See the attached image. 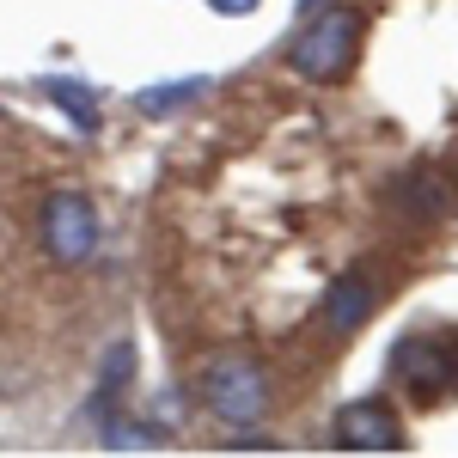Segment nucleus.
I'll return each instance as SVG.
<instances>
[{"label":"nucleus","mask_w":458,"mask_h":458,"mask_svg":"<svg viewBox=\"0 0 458 458\" xmlns=\"http://www.w3.org/2000/svg\"><path fill=\"white\" fill-rule=\"evenodd\" d=\"M129 373H135V349L116 343V349L105 354V386H129Z\"/></svg>","instance_id":"nucleus-9"},{"label":"nucleus","mask_w":458,"mask_h":458,"mask_svg":"<svg viewBox=\"0 0 458 458\" xmlns=\"http://www.w3.org/2000/svg\"><path fill=\"white\" fill-rule=\"evenodd\" d=\"M43 92L55 98V110H68L80 129H98V105H92V92L80 80H43Z\"/></svg>","instance_id":"nucleus-8"},{"label":"nucleus","mask_w":458,"mask_h":458,"mask_svg":"<svg viewBox=\"0 0 458 458\" xmlns=\"http://www.w3.org/2000/svg\"><path fill=\"white\" fill-rule=\"evenodd\" d=\"M391 367L410 379L416 391H446L453 386V354L440 349V343H428V336H410V343H397V354H391Z\"/></svg>","instance_id":"nucleus-5"},{"label":"nucleus","mask_w":458,"mask_h":458,"mask_svg":"<svg viewBox=\"0 0 458 458\" xmlns=\"http://www.w3.org/2000/svg\"><path fill=\"white\" fill-rule=\"evenodd\" d=\"M202 403L226 428H250V422L269 416L276 391H269V373L250 354H214L208 367H202Z\"/></svg>","instance_id":"nucleus-1"},{"label":"nucleus","mask_w":458,"mask_h":458,"mask_svg":"<svg viewBox=\"0 0 458 458\" xmlns=\"http://www.w3.org/2000/svg\"><path fill=\"white\" fill-rule=\"evenodd\" d=\"M336 446L343 453H403V428L379 397H360L336 416Z\"/></svg>","instance_id":"nucleus-4"},{"label":"nucleus","mask_w":458,"mask_h":458,"mask_svg":"<svg viewBox=\"0 0 458 458\" xmlns=\"http://www.w3.org/2000/svg\"><path fill=\"white\" fill-rule=\"evenodd\" d=\"M43 245L55 263H86L92 250H98V208L80 196V190H55L49 202H43Z\"/></svg>","instance_id":"nucleus-3"},{"label":"nucleus","mask_w":458,"mask_h":458,"mask_svg":"<svg viewBox=\"0 0 458 458\" xmlns=\"http://www.w3.org/2000/svg\"><path fill=\"white\" fill-rule=\"evenodd\" d=\"M354 37H360V19L354 13H324L318 25H306V37L293 43V68L318 80V86H330V80H343L354 62Z\"/></svg>","instance_id":"nucleus-2"},{"label":"nucleus","mask_w":458,"mask_h":458,"mask_svg":"<svg viewBox=\"0 0 458 458\" xmlns=\"http://www.w3.org/2000/svg\"><path fill=\"white\" fill-rule=\"evenodd\" d=\"M373 306H379L373 282H367V276H343V282L324 293V324H330V336H349V330H360V324L373 318Z\"/></svg>","instance_id":"nucleus-6"},{"label":"nucleus","mask_w":458,"mask_h":458,"mask_svg":"<svg viewBox=\"0 0 458 458\" xmlns=\"http://www.w3.org/2000/svg\"><path fill=\"white\" fill-rule=\"evenodd\" d=\"M105 446H116V453H135V446H153V440H147L141 428H116V434H110Z\"/></svg>","instance_id":"nucleus-10"},{"label":"nucleus","mask_w":458,"mask_h":458,"mask_svg":"<svg viewBox=\"0 0 458 458\" xmlns=\"http://www.w3.org/2000/svg\"><path fill=\"white\" fill-rule=\"evenodd\" d=\"M220 19H245V13H257V0H208Z\"/></svg>","instance_id":"nucleus-11"},{"label":"nucleus","mask_w":458,"mask_h":458,"mask_svg":"<svg viewBox=\"0 0 458 458\" xmlns=\"http://www.w3.org/2000/svg\"><path fill=\"white\" fill-rule=\"evenodd\" d=\"M190 98H208V80H202V73L165 80V86H141V92H135V105H141L147 116H172V110H183Z\"/></svg>","instance_id":"nucleus-7"}]
</instances>
